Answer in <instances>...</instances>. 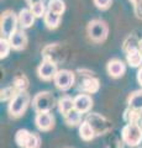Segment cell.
Listing matches in <instances>:
<instances>
[{"mask_svg":"<svg viewBox=\"0 0 142 148\" xmlns=\"http://www.w3.org/2000/svg\"><path fill=\"white\" fill-rule=\"evenodd\" d=\"M30 104V95L26 91H21L14 96L9 104V114L12 117H19L26 111Z\"/></svg>","mask_w":142,"mask_h":148,"instance_id":"1","label":"cell"},{"mask_svg":"<svg viewBox=\"0 0 142 148\" xmlns=\"http://www.w3.org/2000/svg\"><path fill=\"white\" fill-rule=\"evenodd\" d=\"M122 140L131 147L139 146L142 142V127L139 123H127L122 128Z\"/></svg>","mask_w":142,"mask_h":148,"instance_id":"2","label":"cell"},{"mask_svg":"<svg viewBox=\"0 0 142 148\" xmlns=\"http://www.w3.org/2000/svg\"><path fill=\"white\" fill-rule=\"evenodd\" d=\"M19 22V17L15 15L14 11L8 10L5 12H3L1 15V38L9 40L10 37L16 32V26Z\"/></svg>","mask_w":142,"mask_h":148,"instance_id":"3","label":"cell"},{"mask_svg":"<svg viewBox=\"0 0 142 148\" xmlns=\"http://www.w3.org/2000/svg\"><path fill=\"white\" fill-rule=\"evenodd\" d=\"M32 106L37 112H49L54 106V96L49 91H41L32 99Z\"/></svg>","mask_w":142,"mask_h":148,"instance_id":"4","label":"cell"},{"mask_svg":"<svg viewBox=\"0 0 142 148\" xmlns=\"http://www.w3.org/2000/svg\"><path fill=\"white\" fill-rule=\"evenodd\" d=\"M15 141L21 148H38L41 143L40 137L36 133L29 132L27 130H19L16 132Z\"/></svg>","mask_w":142,"mask_h":148,"instance_id":"5","label":"cell"},{"mask_svg":"<svg viewBox=\"0 0 142 148\" xmlns=\"http://www.w3.org/2000/svg\"><path fill=\"white\" fill-rule=\"evenodd\" d=\"M109 29L106 24L102 20H93L88 25V35L95 42H102L108 37Z\"/></svg>","mask_w":142,"mask_h":148,"instance_id":"6","label":"cell"},{"mask_svg":"<svg viewBox=\"0 0 142 148\" xmlns=\"http://www.w3.org/2000/svg\"><path fill=\"white\" fill-rule=\"evenodd\" d=\"M54 84L58 89L61 90H68L74 84V74L69 71H58V73L54 77Z\"/></svg>","mask_w":142,"mask_h":148,"instance_id":"7","label":"cell"},{"mask_svg":"<svg viewBox=\"0 0 142 148\" xmlns=\"http://www.w3.org/2000/svg\"><path fill=\"white\" fill-rule=\"evenodd\" d=\"M38 77L43 80H51L54 79L56 74L58 73L57 71V64L51 59H46L40 64V67L37 69Z\"/></svg>","mask_w":142,"mask_h":148,"instance_id":"8","label":"cell"},{"mask_svg":"<svg viewBox=\"0 0 142 148\" xmlns=\"http://www.w3.org/2000/svg\"><path fill=\"white\" fill-rule=\"evenodd\" d=\"M85 121H88L90 123V126L93 127V130L95 131L97 135H103L108 131L109 128V123L103 116H100L98 114H90L88 117H86Z\"/></svg>","mask_w":142,"mask_h":148,"instance_id":"9","label":"cell"},{"mask_svg":"<svg viewBox=\"0 0 142 148\" xmlns=\"http://www.w3.org/2000/svg\"><path fill=\"white\" fill-rule=\"evenodd\" d=\"M35 123L41 131H49L54 125V119L49 112H37L35 117Z\"/></svg>","mask_w":142,"mask_h":148,"instance_id":"10","label":"cell"},{"mask_svg":"<svg viewBox=\"0 0 142 148\" xmlns=\"http://www.w3.org/2000/svg\"><path fill=\"white\" fill-rule=\"evenodd\" d=\"M93 106V100L88 94H79L74 98V109L79 112H88Z\"/></svg>","mask_w":142,"mask_h":148,"instance_id":"11","label":"cell"},{"mask_svg":"<svg viewBox=\"0 0 142 148\" xmlns=\"http://www.w3.org/2000/svg\"><path fill=\"white\" fill-rule=\"evenodd\" d=\"M9 42L11 45V48L15 51H21L26 47L27 45V37L26 34L22 30H19L14 34L10 38H9Z\"/></svg>","mask_w":142,"mask_h":148,"instance_id":"12","label":"cell"},{"mask_svg":"<svg viewBox=\"0 0 142 148\" xmlns=\"http://www.w3.org/2000/svg\"><path fill=\"white\" fill-rule=\"evenodd\" d=\"M108 73L113 78H120L125 73V64L119 59H113L108 63Z\"/></svg>","mask_w":142,"mask_h":148,"instance_id":"13","label":"cell"},{"mask_svg":"<svg viewBox=\"0 0 142 148\" xmlns=\"http://www.w3.org/2000/svg\"><path fill=\"white\" fill-rule=\"evenodd\" d=\"M19 24L22 29H29L30 26H32L35 21V15L30 9H22L19 12Z\"/></svg>","mask_w":142,"mask_h":148,"instance_id":"14","label":"cell"},{"mask_svg":"<svg viewBox=\"0 0 142 148\" xmlns=\"http://www.w3.org/2000/svg\"><path fill=\"white\" fill-rule=\"evenodd\" d=\"M80 89L88 94H93L99 90V82L93 77H88L80 82Z\"/></svg>","mask_w":142,"mask_h":148,"instance_id":"15","label":"cell"},{"mask_svg":"<svg viewBox=\"0 0 142 148\" xmlns=\"http://www.w3.org/2000/svg\"><path fill=\"white\" fill-rule=\"evenodd\" d=\"M126 58L131 67H140L142 63V52L139 48H132L127 51Z\"/></svg>","mask_w":142,"mask_h":148,"instance_id":"16","label":"cell"},{"mask_svg":"<svg viewBox=\"0 0 142 148\" xmlns=\"http://www.w3.org/2000/svg\"><path fill=\"white\" fill-rule=\"evenodd\" d=\"M79 135L84 141H91L97 136V133H95V131L93 130V127L90 126V123L88 121H84V122H82L79 126Z\"/></svg>","mask_w":142,"mask_h":148,"instance_id":"17","label":"cell"},{"mask_svg":"<svg viewBox=\"0 0 142 148\" xmlns=\"http://www.w3.org/2000/svg\"><path fill=\"white\" fill-rule=\"evenodd\" d=\"M58 109L63 116H66L69 111L74 109V99L69 98V96H63L58 101Z\"/></svg>","mask_w":142,"mask_h":148,"instance_id":"18","label":"cell"},{"mask_svg":"<svg viewBox=\"0 0 142 148\" xmlns=\"http://www.w3.org/2000/svg\"><path fill=\"white\" fill-rule=\"evenodd\" d=\"M129 106L134 111H142V90L134 92L129 99Z\"/></svg>","mask_w":142,"mask_h":148,"instance_id":"19","label":"cell"},{"mask_svg":"<svg viewBox=\"0 0 142 148\" xmlns=\"http://www.w3.org/2000/svg\"><path fill=\"white\" fill-rule=\"evenodd\" d=\"M59 20H61V15H58L56 12H52L47 10L45 14V24L48 29H56L59 25Z\"/></svg>","mask_w":142,"mask_h":148,"instance_id":"20","label":"cell"},{"mask_svg":"<svg viewBox=\"0 0 142 148\" xmlns=\"http://www.w3.org/2000/svg\"><path fill=\"white\" fill-rule=\"evenodd\" d=\"M66 122L69 125V126H77V125L82 123V112H79L78 110L73 109L72 111H69L66 116Z\"/></svg>","mask_w":142,"mask_h":148,"instance_id":"21","label":"cell"},{"mask_svg":"<svg viewBox=\"0 0 142 148\" xmlns=\"http://www.w3.org/2000/svg\"><path fill=\"white\" fill-rule=\"evenodd\" d=\"M66 5L63 0H49L48 1V10L52 12H56L58 15H62L64 12Z\"/></svg>","mask_w":142,"mask_h":148,"instance_id":"22","label":"cell"},{"mask_svg":"<svg viewBox=\"0 0 142 148\" xmlns=\"http://www.w3.org/2000/svg\"><path fill=\"white\" fill-rule=\"evenodd\" d=\"M27 84H29V80L26 79L25 75H20V77H16L15 80H14V88L16 89L17 92H21V91H25Z\"/></svg>","mask_w":142,"mask_h":148,"instance_id":"23","label":"cell"},{"mask_svg":"<svg viewBox=\"0 0 142 148\" xmlns=\"http://www.w3.org/2000/svg\"><path fill=\"white\" fill-rule=\"evenodd\" d=\"M10 48H11V45L9 42V40H5V38L0 40V57H1V59L5 58L9 54Z\"/></svg>","mask_w":142,"mask_h":148,"instance_id":"24","label":"cell"},{"mask_svg":"<svg viewBox=\"0 0 142 148\" xmlns=\"http://www.w3.org/2000/svg\"><path fill=\"white\" fill-rule=\"evenodd\" d=\"M30 10L32 11V14L35 15V17H41V16H45V5L43 3H40V4H36V5L30 6Z\"/></svg>","mask_w":142,"mask_h":148,"instance_id":"25","label":"cell"},{"mask_svg":"<svg viewBox=\"0 0 142 148\" xmlns=\"http://www.w3.org/2000/svg\"><path fill=\"white\" fill-rule=\"evenodd\" d=\"M17 94V91L15 88H5V89H3L1 90V100H8V99H10L12 100V98Z\"/></svg>","mask_w":142,"mask_h":148,"instance_id":"26","label":"cell"},{"mask_svg":"<svg viewBox=\"0 0 142 148\" xmlns=\"http://www.w3.org/2000/svg\"><path fill=\"white\" fill-rule=\"evenodd\" d=\"M94 4L97 5V8L102 9V10H105L110 6L111 4V0H94Z\"/></svg>","mask_w":142,"mask_h":148,"instance_id":"27","label":"cell"},{"mask_svg":"<svg viewBox=\"0 0 142 148\" xmlns=\"http://www.w3.org/2000/svg\"><path fill=\"white\" fill-rule=\"evenodd\" d=\"M135 15L137 18H142V0L135 4Z\"/></svg>","mask_w":142,"mask_h":148,"instance_id":"28","label":"cell"},{"mask_svg":"<svg viewBox=\"0 0 142 148\" xmlns=\"http://www.w3.org/2000/svg\"><path fill=\"white\" fill-rule=\"evenodd\" d=\"M26 1L30 4V6H32V5H36V4L43 3V0H26Z\"/></svg>","mask_w":142,"mask_h":148,"instance_id":"29","label":"cell"},{"mask_svg":"<svg viewBox=\"0 0 142 148\" xmlns=\"http://www.w3.org/2000/svg\"><path fill=\"white\" fill-rule=\"evenodd\" d=\"M137 80H139V83L142 85V67H141V69L139 71V73H137Z\"/></svg>","mask_w":142,"mask_h":148,"instance_id":"30","label":"cell"},{"mask_svg":"<svg viewBox=\"0 0 142 148\" xmlns=\"http://www.w3.org/2000/svg\"><path fill=\"white\" fill-rule=\"evenodd\" d=\"M139 48H140V51L142 52V40H141L140 42H139Z\"/></svg>","mask_w":142,"mask_h":148,"instance_id":"31","label":"cell"},{"mask_svg":"<svg viewBox=\"0 0 142 148\" xmlns=\"http://www.w3.org/2000/svg\"><path fill=\"white\" fill-rule=\"evenodd\" d=\"M131 1H132V3H134V4H136V3H139V1H140V0H131Z\"/></svg>","mask_w":142,"mask_h":148,"instance_id":"32","label":"cell"},{"mask_svg":"<svg viewBox=\"0 0 142 148\" xmlns=\"http://www.w3.org/2000/svg\"><path fill=\"white\" fill-rule=\"evenodd\" d=\"M141 127H142V121H141Z\"/></svg>","mask_w":142,"mask_h":148,"instance_id":"33","label":"cell"}]
</instances>
